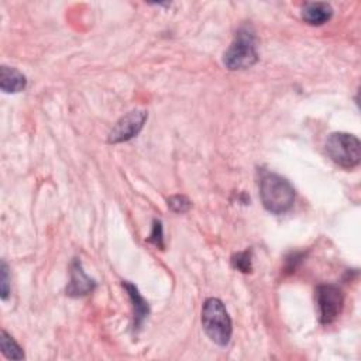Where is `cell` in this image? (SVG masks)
<instances>
[{
	"label": "cell",
	"instance_id": "cell-1",
	"mask_svg": "<svg viewBox=\"0 0 361 361\" xmlns=\"http://www.w3.org/2000/svg\"><path fill=\"white\" fill-rule=\"evenodd\" d=\"M260 198L270 213L283 214L294 206L295 189L286 178L265 172L260 181Z\"/></svg>",
	"mask_w": 361,
	"mask_h": 361
},
{
	"label": "cell",
	"instance_id": "cell-2",
	"mask_svg": "<svg viewBox=\"0 0 361 361\" xmlns=\"http://www.w3.org/2000/svg\"><path fill=\"white\" fill-rule=\"evenodd\" d=\"M202 325L213 343L222 347L229 344L233 333V325L226 307L221 300L209 298L205 301L202 308Z\"/></svg>",
	"mask_w": 361,
	"mask_h": 361
},
{
	"label": "cell",
	"instance_id": "cell-3",
	"mask_svg": "<svg viewBox=\"0 0 361 361\" xmlns=\"http://www.w3.org/2000/svg\"><path fill=\"white\" fill-rule=\"evenodd\" d=\"M258 61L257 40L250 26L237 30L230 47L225 52L223 64L230 71H242L251 68Z\"/></svg>",
	"mask_w": 361,
	"mask_h": 361
},
{
	"label": "cell",
	"instance_id": "cell-4",
	"mask_svg": "<svg viewBox=\"0 0 361 361\" xmlns=\"http://www.w3.org/2000/svg\"><path fill=\"white\" fill-rule=\"evenodd\" d=\"M327 157L344 170H353L361 160V144L360 140L348 133H332L325 146Z\"/></svg>",
	"mask_w": 361,
	"mask_h": 361
},
{
	"label": "cell",
	"instance_id": "cell-5",
	"mask_svg": "<svg viewBox=\"0 0 361 361\" xmlns=\"http://www.w3.org/2000/svg\"><path fill=\"white\" fill-rule=\"evenodd\" d=\"M316 305L319 322L322 325L333 323L340 316L344 307V294L341 288L333 283L319 285L316 288Z\"/></svg>",
	"mask_w": 361,
	"mask_h": 361
},
{
	"label": "cell",
	"instance_id": "cell-6",
	"mask_svg": "<svg viewBox=\"0 0 361 361\" xmlns=\"http://www.w3.org/2000/svg\"><path fill=\"white\" fill-rule=\"evenodd\" d=\"M149 115L146 110H131L124 115L109 133L108 141L112 144L124 142L134 138L144 127Z\"/></svg>",
	"mask_w": 361,
	"mask_h": 361
},
{
	"label": "cell",
	"instance_id": "cell-7",
	"mask_svg": "<svg viewBox=\"0 0 361 361\" xmlns=\"http://www.w3.org/2000/svg\"><path fill=\"white\" fill-rule=\"evenodd\" d=\"M96 286L95 279L88 277L82 268V263L75 258L71 265V281L66 286V295L72 298H80L91 294Z\"/></svg>",
	"mask_w": 361,
	"mask_h": 361
},
{
	"label": "cell",
	"instance_id": "cell-8",
	"mask_svg": "<svg viewBox=\"0 0 361 361\" xmlns=\"http://www.w3.org/2000/svg\"><path fill=\"white\" fill-rule=\"evenodd\" d=\"M27 87V80L16 68L2 65L0 68V88L5 94H19Z\"/></svg>",
	"mask_w": 361,
	"mask_h": 361
},
{
	"label": "cell",
	"instance_id": "cell-9",
	"mask_svg": "<svg viewBox=\"0 0 361 361\" xmlns=\"http://www.w3.org/2000/svg\"><path fill=\"white\" fill-rule=\"evenodd\" d=\"M123 286H124V290L127 291V294H128V297H130V301H131V304H133V311H134V330H135V329L138 330V329L141 327L142 322L146 321L147 316L150 315V307H149L147 301L140 295V293H138L135 285H133V283L128 282V281H124V282H123Z\"/></svg>",
	"mask_w": 361,
	"mask_h": 361
},
{
	"label": "cell",
	"instance_id": "cell-10",
	"mask_svg": "<svg viewBox=\"0 0 361 361\" xmlns=\"http://www.w3.org/2000/svg\"><path fill=\"white\" fill-rule=\"evenodd\" d=\"M333 16V8L325 2L307 3L302 9V19L309 26H322Z\"/></svg>",
	"mask_w": 361,
	"mask_h": 361
},
{
	"label": "cell",
	"instance_id": "cell-11",
	"mask_svg": "<svg viewBox=\"0 0 361 361\" xmlns=\"http://www.w3.org/2000/svg\"><path fill=\"white\" fill-rule=\"evenodd\" d=\"M0 347H2L3 354L10 360H23L24 351L17 344V341L6 332L2 330V336H0Z\"/></svg>",
	"mask_w": 361,
	"mask_h": 361
},
{
	"label": "cell",
	"instance_id": "cell-12",
	"mask_svg": "<svg viewBox=\"0 0 361 361\" xmlns=\"http://www.w3.org/2000/svg\"><path fill=\"white\" fill-rule=\"evenodd\" d=\"M232 265L239 270L240 272L249 274L253 271V265H251V251H243V253H237L232 257Z\"/></svg>",
	"mask_w": 361,
	"mask_h": 361
},
{
	"label": "cell",
	"instance_id": "cell-13",
	"mask_svg": "<svg viewBox=\"0 0 361 361\" xmlns=\"http://www.w3.org/2000/svg\"><path fill=\"white\" fill-rule=\"evenodd\" d=\"M191 200L184 195H174L168 199V207L175 213H185L191 209Z\"/></svg>",
	"mask_w": 361,
	"mask_h": 361
},
{
	"label": "cell",
	"instance_id": "cell-14",
	"mask_svg": "<svg viewBox=\"0 0 361 361\" xmlns=\"http://www.w3.org/2000/svg\"><path fill=\"white\" fill-rule=\"evenodd\" d=\"M10 294V283H9V268L5 261L0 265V297L3 301L8 300Z\"/></svg>",
	"mask_w": 361,
	"mask_h": 361
},
{
	"label": "cell",
	"instance_id": "cell-15",
	"mask_svg": "<svg viewBox=\"0 0 361 361\" xmlns=\"http://www.w3.org/2000/svg\"><path fill=\"white\" fill-rule=\"evenodd\" d=\"M149 242L153 243L156 247L164 249V232H163V223L160 221H154L153 232L149 237Z\"/></svg>",
	"mask_w": 361,
	"mask_h": 361
}]
</instances>
